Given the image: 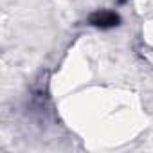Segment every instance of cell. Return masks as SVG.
Listing matches in <instances>:
<instances>
[{
	"label": "cell",
	"mask_w": 153,
	"mask_h": 153,
	"mask_svg": "<svg viewBox=\"0 0 153 153\" xmlns=\"http://www.w3.org/2000/svg\"><path fill=\"white\" fill-rule=\"evenodd\" d=\"M87 24L92 25V27H97V29H114L117 25H121V16L115 13V11H106V9H101V11H96L92 13L88 18H87Z\"/></svg>",
	"instance_id": "cell-1"
}]
</instances>
